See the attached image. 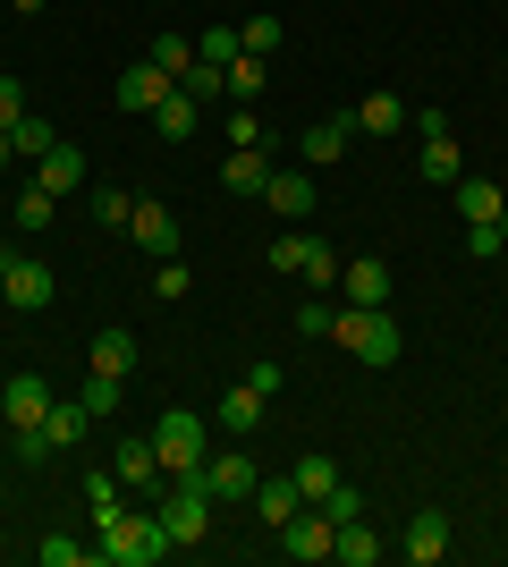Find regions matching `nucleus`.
<instances>
[{
    "instance_id": "20e7f679",
    "label": "nucleus",
    "mask_w": 508,
    "mask_h": 567,
    "mask_svg": "<svg viewBox=\"0 0 508 567\" xmlns=\"http://www.w3.org/2000/svg\"><path fill=\"white\" fill-rule=\"evenodd\" d=\"M271 271H297V280H314V288H339V255H331V237L314 229H289V237H271Z\"/></svg>"
},
{
    "instance_id": "bb28decb",
    "label": "nucleus",
    "mask_w": 508,
    "mask_h": 567,
    "mask_svg": "<svg viewBox=\"0 0 508 567\" xmlns=\"http://www.w3.org/2000/svg\"><path fill=\"white\" fill-rule=\"evenodd\" d=\"M280 43H289V25L271 18V9H255V18L238 25V51H255V60H271V51H280Z\"/></svg>"
},
{
    "instance_id": "4c0bfd02",
    "label": "nucleus",
    "mask_w": 508,
    "mask_h": 567,
    "mask_svg": "<svg viewBox=\"0 0 508 567\" xmlns=\"http://www.w3.org/2000/svg\"><path fill=\"white\" fill-rule=\"evenodd\" d=\"M195 51H204L212 69H229V60H238V25H204V34H195Z\"/></svg>"
},
{
    "instance_id": "de8ad7c7",
    "label": "nucleus",
    "mask_w": 508,
    "mask_h": 567,
    "mask_svg": "<svg viewBox=\"0 0 508 567\" xmlns=\"http://www.w3.org/2000/svg\"><path fill=\"white\" fill-rule=\"evenodd\" d=\"M246 381H255L263 399H280V381H289V364H280V355H263V364H255V373H246Z\"/></svg>"
},
{
    "instance_id": "3c124183",
    "label": "nucleus",
    "mask_w": 508,
    "mask_h": 567,
    "mask_svg": "<svg viewBox=\"0 0 508 567\" xmlns=\"http://www.w3.org/2000/svg\"><path fill=\"white\" fill-rule=\"evenodd\" d=\"M9 262H18V246H0V280H9Z\"/></svg>"
},
{
    "instance_id": "f03ea898",
    "label": "nucleus",
    "mask_w": 508,
    "mask_h": 567,
    "mask_svg": "<svg viewBox=\"0 0 508 567\" xmlns=\"http://www.w3.org/2000/svg\"><path fill=\"white\" fill-rule=\"evenodd\" d=\"M331 339L356 355V364H373V373H390V364H398V348H407V339H398V322H390V306H339V313H331Z\"/></svg>"
},
{
    "instance_id": "a18cd8bd",
    "label": "nucleus",
    "mask_w": 508,
    "mask_h": 567,
    "mask_svg": "<svg viewBox=\"0 0 508 567\" xmlns=\"http://www.w3.org/2000/svg\"><path fill=\"white\" fill-rule=\"evenodd\" d=\"M18 457H25V466H43V457H51V432L43 424H18Z\"/></svg>"
},
{
    "instance_id": "f3484780",
    "label": "nucleus",
    "mask_w": 508,
    "mask_h": 567,
    "mask_svg": "<svg viewBox=\"0 0 508 567\" xmlns=\"http://www.w3.org/2000/svg\"><path fill=\"white\" fill-rule=\"evenodd\" d=\"M263 204H271L280 220H305V213H314V169H271Z\"/></svg>"
},
{
    "instance_id": "c756f323",
    "label": "nucleus",
    "mask_w": 508,
    "mask_h": 567,
    "mask_svg": "<svg viewBox=\"0 0 508 567\" xmlns=\"http://www.w3.org/2000/svg\"><path fill=\"white\" fill-rule=\"evenodd\" d=\"M9 144H18L25 162H43L51 144H60V127H51V118H43V111H25V118H18V127H9Z\"/></svg>"
},
{
    "instance_id": "393cba45",
    "label": "nucleus",
    "mask_w": 508,
    "mask_h": 567,
    "mask_svg": "<svg viewBox=\"0 0 508 567\" xmlns=\"http://www.w3.org/2000/svg\"><path fill=\"white\" fill-rule=\"evenodd\" d=\"M195 118H204V102H195L187 85H169V102H162V111H153V127H162V136H178V144H187V136H195Z\"/></svg>"
},
{
    "instance_id": "e433bc0d",
    "label": "nucleus",
    "mask_w": 508,
    "mask_h": 567,
    "mask_svg": "<svg viewBox=\"0 0 508 567\" xmlns=\"http://www.w3.org/2000/svg\"><path fill=\"white\" fill-rule=\"evenodd\" d=\"M297 492H305V499H322V492H331V483H339V466H331V457H297Z\"/></svg>"
},
{
    "instance_id": "72a5a7b5",
    "label": "nucleus",
    "mask_w": 508,
    "mask_h": 567,
    "mask_svg": "<svg viewBox=\"0 0 508 567\" xmlns=\"http://www.w3.org/2000/svg\"><path fill=\"white\" fill-rule=\"evenodd\" d=\"M34 559H43V567H85V559H94V543H76V534H51V543H34Z\"/></svg>"
},
{
    "instance_id": "ea45409f",
    "label": "nucleus",
    "mask_w": 508,
    "mask_h": 567,
    "mask_svg": "<svg viewBox=\"0 0 508 567\" xmlns=\"http://www.w3.org/2000/svg\"><path fill=\"white\" fill-rule=\"evenodd\" d=\"M51 204H60V195L25 187V195H18V229H25V237H34V229H51Z\"/></svg>"
},
{
    "instance_id": "2f4dec72",
    "label": "nucleus",
    "mask_w": 508,
    "mask_h": 567,
    "mask_svg": "<svg viewBox=\"0 0 508 567\" xmlns=\"http://www.w3.org/2000/svg\"><path fill=\"white\" fill-rule=\"evenodd\" d=\"M76 406H85V415H120V373H85V390H76Z\"/></svg>"
},
{
    "instance_id": "423d86ee",
    "label": "nucleus",
    "mask_w": 508,
    "mask_h": 567,
    "mask_svg": "<svg viewBox=\"0 0 508 567\" xmlns=\"http://www.w3.org/2000/svg\"><path fill=\"white\" fill-rule=\"evenodd\" d=\"M195 483H204V492H212V508H220V499H255V483H263V474H255V457L229 441V450L204 457V474H195Z\"/></svg>"
},
{
    "instance_id": "dca6fc26",
    "label": "nucleus",
    "mask_w": 508,
    "mask_h": 567,
    "mask_svg": "<svg viewBox=\"0 0 508 567\" xmlns=\"http://www.w3.org/2000/svg\"><path fill=\"white\" fill-rule=\"evenodd\" d=\"M34 187H43V195H76V187H85V153H76V144L60 136V144L43 153V162H34Z\"/></svg>"
},
{
    "instance_id": "1a4fd4ad",
    "label": "nucleus",
    "mask_w": 508,
    "mask_h": 567,
    "mask_svg": "<svg viewBox=\"0 0 508 567\" xmlns=\"http://www.w3.org/2000/svg\"><path fill=\"white\" fill-rule=\"evenodd\" d=\"M339 306H390V262L382 255L339 262Z\"/></svg>"
},
{
    "instance_id": "412c9836",
    "label": "nucleus",
    "mask_w": 508,
    "mask_h": 567,
    "mask_svg": "<svg viewBox=\"0 0 508 567\" xmlns=\"http://www.w3.org/2000/svg\"><path fill=\"white\" fill-rule=\"evenodd\" d=\"M415 169L433 178V187H458L466 162H458V136H424V153H415Z\"/></svg>"
},
{
    "instance_id": "6e6552de",
    "label": "nucleus",
    "mask_w": 508,
    "mask_h": 567,
    "mask_svg": "<svg viewBox=\"0 0 508 567\" xmlns=\"http://www.w3.org/2000/svg\"><path fill=\"white\" fill-rule=\"evenodd\" d=\"M331 543H339V525L322 517L314 499H305V508H297V517L280 525V550H289V559H331Z\"/></svg>"
},
{
    "instance_id": "6ab92c4d",
    "label": "nucleus",
    "mask_w": 508,
    "mask_h": 567,
    "mask_svg": "<svg viewBox=\"0 0 508 567\" xmlns=\"http://www.w3.org/2000/svg\"><path fill=\"white\" fill-rule=\"evenodd\" d=\"M297 508H305V492H297V474H263V483H255V517H263L271 534H280V525H289Z\"/></svg>"
},
{
    "instance_id": "5701e85b",
    "label": "nucleus",
    "mask_w": 508,
    "mask_h": 567,
    "mask_svg": "<svg viewBox=\"0 0 508 567\" xmlns=\"http://www.w3.org/2000/svg\"><path fill=\"white\" fill-rule=\"evenodd\" d=\"M398 127H407V102L398 94H364L356 102V136H398Z\"/></svg>"
},
{
    "instance_id": "c03bdc74",
    "label": "nucleus",
    "mask_w": 508,
    "mask_h": 567,
    "mask_svg": "<svg viewBox=\"0 0 508 567\" xmlns=\"http://www.w3.org/2000/svg\"><path fill=\"white\" fill-rule=\"evenodd\" d=\"M331 297H314V306H297V331H305V339H331Z\"/></svg>"
},
{
    "instance_id": "b1692460",
    "label": "nucleus",
    "mask_w": 508,
    "mask_h": 567,
    "mask_svg": "<svg viewBox=\"0 0 508 567\" xmlns=\"http://www.w3.org/2000/svg\"><path fill=\"white\" fill-rule=\"evenodd\" d=\"M382 550H390V543H382V534H373V525L356 517V525H339V543H331V559H348V567H382Z\"/></svg>"
},
{
    "instance_id": "2eb2a0df",
    "label": "nucleus",
    "mask_w": 508,
    "mask_h": 567,
    "mask_svg": "<svg viewBox=\"0 0 508 567\" xmlns=\"http://www.w3.org/2000/svg\"><path fill=\"white\" fill-rule=\"evenodd\" d=\"M0 415H9V424H43V415H51V381L43 373L0 381Z\"/></svg>"
},
{
    "instance_id": "a19ab883",
    "label": "nucleus",
    "mask_w": 508,
    "mask_h": 567,
    "mask_svg": "<svg viewBox=\"0 0 508 567\" xmlns=\"http://www.w3.org/2000/svg\"><path fill=\"white\" fill-rule=\"evenodd\" d=\"M127 213H136V195H120V187L94 195V220H102V229H127Z\"/></svg>"
},
{
    "instance_id": "7c9ffc66",
    "label": "nucleus",
    "mask_w": 508,
    "mask_h": 567,
    "mask_svg": "<svg viewBox=\"0 0 508 567\" xmlns=\"http://www.w3.org/2000/svg\"><path fill=\"white\" fill-rule=\"evenodd\" d=\"M85 517H120V466H102V474H85Z\"/></svg>"
},
{
    "instance_id": "c9c22d12",
    "label": "nucleus",
    "mask_w": 508,
    "mask_h": 567,
    "mask_svg": "<svg viewBox=\"0 0 508 567\" xmlns=\"http://www.w3.org/2000/svg\"><path fill=\"white\" fill-rule=\"evenodd\" d=\"M178 85H187V94H195V102H220V94H229V76H220V69H212V60H204V51H195V69H187V76H178Z\"/></svg>"
},
{
    "instance_id": "473e14b6",
    "label": "nucleus",
    "mask_w": 508,
    "mask_h": 567,
    "mask_svg": "<svg viewBox=\"0 0 508 567\" xmlns=\"http://www.w3.org/2000/svg\"><path fill=\"white\" fill-rule=\"evenodd\" d=\"M314 508H322V517H331V525H356V517H364V508H373V499H364V492H356V483H331V492H322V499H314Z\"/></svg>"
},
{
    "instance_id": "8fccbe9b",
    "label": "nucleus",
    "mask_w": 508,
    "mask_h": 567,
    "mask_svg": "<svg viewBox=\"0 0 508 567\" xmlns=\"http://www.w3.org/2000/svg\"><path fill=\"white\" fill-rule=\"evenodd\" d=\"M9 162H18V144H9V127H0V169H9Z\"/></svg>"
},
{
    "instance_id": "79ce46f5",
    "label": "nucleus",
    "mask_w": 508,
    "mask_h": 567,
    "mask_svg": "<svg viewBox=\"0 0 508 567\" xmlns=\"http://www.w3.org/2000/svg\"><path fill=\"white\" fill-rule=\"evenodd\" d=\"M466 255H475V262L508 255V237H500V220H484V229H466Z\"/></svg>"
},
{
    "instance_id": "4468645a",
    "label": "nucleus",
    "mask_w": 508,
    "mask_h": 567,
    "mask_svg": "<svg viewBox=\"0 0 508 567\" xmlns=\"http://www.w3.org/2000/svg\"><path fill=\"white\" fill-rule=\"evenodd\" d=\"M212 424L229 432V441H246V432L263 424V390H255V381H229V390H220V406H212Z\"/></svg>"
},
{
    "instance_id": "c85d7f7f",
    "label": "nucleus",
    "mask_w": 508,
    "mask_h": 567,
    "mask_svg": "<svg viewBox=\"0 0 508 567\" xmlns=\"http://www.w3.org/2000/svg\"><path fill=\"white\" fill-rule=\"evenodd\" d=\"M120 483H169L162 457H153V432L145 441H120Z\"/></svg>"
},
{
    "instance_id": "9d476101",
    "label": "nucleus",
    "mask_w": 508,
    "mask_h": 567,
    "mask_svg": "<svg viewBox=\"0 0 508 567\" xmlns=\"http://www.w3.org/2000/svg\"><path fill=\"white\" fill-rule=\"evenodd\" d=\"M0 297H9V313H43L51 306V262L18 255V262H9V280H0Z\"/></svg>"
},
{
    "instance_id": "0eeeda50",
    "label": "nucleus",
    "mask_w": 508,
    "mask_h": 567,
    "mask_svg": "<svg viewBox=\"0 0 508 567\" xmlns=\"http://www.w3.org/2000/svg\"><path fill=\"white\" fill-rule=\"evenodd\" d=\"M127 237H136L153 262H169V255H178V213H169V204H153V195H136V213H127Z\"/></svg>"
},
{
    "instance_id": "39448f33",
    "label": "nucleus",
    "mask_w": 508,
    "mask_h": 567,
    "mask_svg": "<svg viewBox=\"0 0 508 567\" xmlns=\"http://www.w3.org/2000/svg\"><path fill=\"white\" fill-rule=\"evenodd\" d=\"M153 517H162V534L169 543H204V534H212V492H204V483H169V499L162 508H153Z\"/></svg>"
},
{
    "instance_id": "a878e982",
    "label": "nucleus",
    "mask_w": 508,
    "mask_h": 567,
    "mask_svg": "<svg viewBox=\"0 0 508 567\" xmlns=\"http://www.w3.org/2000/svg\"><path fill=\"white\" fill-rule=\"evenodd\" d=\"M85 424H94V415H85V406H76V399H51V415H43L51 450H76V441H85Z\"/></svg>"
},
{
    "instance_id": "49530a36",
    "label": "nucleus",
    "mask_w": 508,
    "mask_h": 567,
    "mask_svg": "<svg viewBox=\"0 0 508 567\" xmlns=\"http://www.w3.org/2000/svg\"><path fill=\"white\" fill-rule=\"evenodd\" d=\"M18 118H25V85H18V76H0V127H18Z\"/></svg>"
},
{
    "instance_id": "37998d69",
    "label": "nucleus",
    "mask_w": 508,
    "mask_h": 567,
    "mask_svg": "<svg viewBox=\"0 0 508 567\" xmlns=\"http://www.w3.org/2000/svg\"><path fill=\"white\" fill-rule=\"evenodd\" d=\"M229 144H255V153H271V127H263L255 111H238V118H229Z\"/></svg>"
},
{
    "instance_id": "ddd939ff",
    "label": "nucleus",
    "mask_w": 508,
    "mask_h": 567,
    "mask_svg": "<svg viewBox=\"0 0 508 567\" xmlns=\"http://www.w3.org/2000/svg\"><path fill=\"white\" fill-rule=\"evenodd\" d=\"M348 144H356V111H348V118H314V127L297 136V153H305V169H331Z\"/></svg>"
},
{
    "instance_id": "aec40b11",
    "label": "nucleus",
    "mask_w": 508,
    "mask_h": 567,
    "mask_svg": "<svg viewBox=\"0 0 508 567\" xmlns=\"http://www.w3.org/2000/svg\"><path fill=\"white\" fill-rule=\"evenodd\" d=\"M508 213V195L491 187V178H458V220L466 229H484V220H500Z\"/></svg>"
},
{
    "instance_id": "09e8293b",
    "label": "nucleus",
    "mask_w": 508,
    "mask_h": 567,
    "mask_svg": "<svg viewBox=\"0 0 508 567\" xmlns=\"http://www.w3.org/2000/svg\"><path fill=\"white\" fill-rule=\"evenodd\" d=\"M9 9H18V18H43V0H9Z\"/></svg>"
},
{
    "instance_id": "f704fd0d",
    "label": "nucleus",
    "mask_w": 508,
    "mask_h": 567,
    "mask_svg": "<svg viewBox=\"0 0 508 567\" xmlns=\"http://www.w3.org/2000/svg\"><path fill=\"white\" fill-rule=\"evenodd\" d=\"M187 288H195V271H187L178 255H169L162 271H153V297H162V306H187Z\"/></svg>"
},
{
    "instance_id": "603ef678",
    "label": "nucleus",
    "mask_w": 508,
    "mask_h": 567,
    "mask_svg": "<svg viewBox=\"0 0 508 567\" xmlns=\"http://www.w3.org/2000/svg\"><path fill=\"white\" fill-rule=\"evenodd\" d=\"M500 237H508V213H500Z\"/></svg>"
},
{
    "instance_id": "a211bd4d",
    "label": "nucleus",
    "mask_w": 508,
    "mask_h": 567,
    "mask_svg": "<svg viewBox=\"0 0 508 567\" xmlns=\"http://www.w3.org/2000/svg\"><path fill=\"white\" fill-rule=\"evenodd\" d=\"M220 187H229V195H263V187H271V153H255V144H229Z\"/></svg>"
},
{
    "instance_id": "cd10ccee",
    "label": "nucleus",
    "mask_w": 508,
    "mask_h": 567,
    "mask_svg": "<svg viewBox=\"0 0 508 567\" xmlns=\"http://www.w3.org/2000/svg\"><path fill=\"white\" fill-rule=\"evenodd\" d=\"M94 373H120V381L136 373V331H102L94 339Z\"/></svg>"
},
{
    "instance_id": "7ed1b4c3",
    "label": "nucleus",
    "mask_w": 508,
    "mask_h": 567,
    "mask_svg": "<svg viewBox=\"0 0 508 567\" xmlns=\"http://www.w3.org/2000/svg\"><path fill=\"white\" fill-rule=\"evenodd\" d=\"M153 457H162L169 483L204 474V457H212V432H204V415H195V406H169L162 424H153Z\"/></svg>"
},
{
    "instance_id": "58836bf2",
    "label": "nucleus",
    "mask_w": 508,
    "mask_h": 567,
    "mask_svg": "<svg viewBox=\"0 0 508 567\" xmlns=\"http://www.w3.org/2000/svg\"><path fill=\"white\" fill-rule=\"evenodd\" d=\"M153 69L187 76V69H195V43H187V34H162V43H153Z\"/></svg>"
},
{
    "instance_id": "f8f14e48",
    "label": "nucleus",
    "mask_w": 508,
    "mask_h": 567,
    "mask_svg": "<svg viewBox=\"0 0 508 567\" xmlns=\"http://www.w3.org/2000/svg\"><path fill=\"white\" fill-rule=\"evenodd\" d=\"M169 85H178V76L169 69H153V60H136V69L120 76V111H136V118H153L169 102Z\"/></svg>"
},
{
    "instance_id": "4be33fe9",
    "label": "nucleus",
    "mask_w": 508,
    "mask_h": 567,
    "mask_svg": "<svg viewBox=\"0 0 508 567\" xmlns=\"http://www.w3.org/2000/svg\"><path fill=\"white\" fill-rule=\"evenodd\" d=\"M220 76H229V102H238V111H255V102H263V85H271V69L255 60V51H238Z\"/></svg>"
},
{
    "instance_id": "9b49d317",
    "label": "nucleus",
    "mask_w": 508,
    "mask_h": 567,
    "mask_svg": "<svg viewBox=\"0 0 508 567\" xmlns=\"http://www.w3.org/2000/svg\"><path fill=\"white\" fill-rule=\"evenodd\" d=\"M398 550H407L415 567H440L449 559V517H440V508H415L407 534H398Z\"/></svg>"
},
{
    "instance_id": "f257e3e1",
    "label": "nucleus",
    "mask_w": 508,
    "mask_h": 567,
    "mask_svg": "<svg viewBox=\"0 0 508 567\" xmlns=\"http://www.w3.org/2000/svg\"><path fill=\"white\" fill-rule=\"evenodd\" d=\"M169 550H178V543L162 534V517H127V508H120V517L94 525V559L102 567H162Z\"/></svg>"
}]
</instances>
